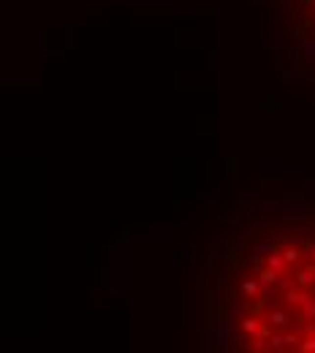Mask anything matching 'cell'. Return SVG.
I'll list each match as a JSON object with an SVG mask.
<instances>
[{
    "instance_id": "obj_1",
    "label": "cell",
    "mask_w": 315,
    "mask_h": 353,
    "mask_svg": "<svg viewBox=\"0 0 315 353\" xmlns=\"http://www.w3.org/2000/svg\"><path fill=\"white\" fill-rule=\"evenodd\" d=\"M231 331L239 351L315 353V239H277L242 266Z\"/></svg>"
},
{
    "instance_id": "obj_2",
    "label": "cell",
    "mask_w": 315,
    "mask_h": 353,
    "mask_svg": "<svg viewBox=\"0 0 315 353\" xmlns=\"http://www.w3.org/2000/svg\"><path fill=\"white\" fill-rule=\"evenodd\" d=\"M310 8H313V17H315V0H310Z\"/></svg>"
}]
</instances>
